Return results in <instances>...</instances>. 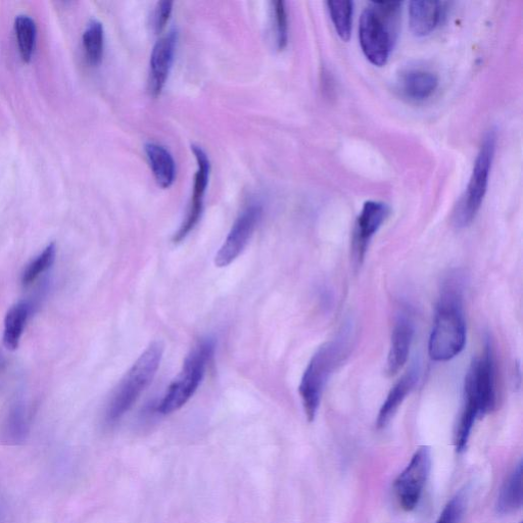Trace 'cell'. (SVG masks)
Listing matches in <instances>:
<instances>
[{
	"instance_id": "7",
	"label": "cell",
	"mask_w": 523,
	"mask_h": 523,
	"mask_svg": "<svg viewBox=\"0 0 523 523\" xmlns=\"http://www.w3.org/2000/svg\"><path fill=\"white\" fill-rule=\"evenodd\" d=\"M496 134L490 131L484 138L472 174L454 216L458 227L468 226L477 217L484 203L496 152Z\"/></svg>"
},
{
	"instance_id": "13",
	"label": "cell",
	"mask_w": 523,
	"mask_h": 523,
	"mask_svg": "<svg viewBox=\"0 0 523 523\" xmlns=\"http://www.w3.org/2000/svg\"><path fill=\"white\" fill-rule=\"evenodd\" d=\"M414 323L407 312L399 314L392 332L390 352L388 356V372L397 374L406 364L413 338Z\"/></svg>"
},
{
	"instance_id": "27",
	"label": "cell",
	"mask_w": 523,
	"mask_h": 523,
	"mask_svg": "<svg viewBox=\"0 0 523 523\" xmlns=\"http://www.w3.org/2000/svg\"><path fill=\"white\" fill-rule=\"evenodd\" d=\"M173 3L164 0L160 2L156 8L154 14V27L156 31H161L167 24L171 13H172Z\"/></svg>"
},
{
	"instance_id": "10",
	"label": "cell",
	"mask_w": 523,
	"mask_h": 523,
	"mask_svg": "<svg viewBox=\"0 0 523 523\" xmlns=\"http://www.w3.org/2000/svg\"><path fill=\"white\" fill-rule=\"evenodd\" d=\"M192 150L198 162V171L195 176L194 194L190 203L187 216L173 237V242L179 244L184 241L187 235L192 232L199 224L203 210L204 199L210 177V160L206 152L198 146H192Z\"/></svg>"
},
{
	"instance_id": "9",
	"label": "cell",
	"mask_w": 523,
	"mask_h": 523,
	"mask_svg": "<svg viewBox=\"0 0 523 523\" xmlns=\"http://www.w3.org/2000/svg\"><path fill=\"white\" fill-rule=\"evenodd\" d=\"M262 213V207L253 204L236 219L225 242L216 254L215 265L217 267H227L242 255L262 217Z\"/></svg>"
},
{
	"instance_id": "5",
	"label": "cell",
	"mask_w": 523,
	"mask_h": 523,
	"mask_svg": "<svg viewBox=\"0 0 523 523\" xmlns=\"http://www.w3.org/2000/svg\"><path fill=\"white\" fill-rule=\"evenodd\" d=\"M347 334L321 346L310 360L299 387L306 416L312 422L328 380L349 352Z\"/></svg>"
},
{
	"instance_id": "20",
	"label": "cell",
	"mask_w": 523,
	"mask_h": 523,
	"mask_svg": "<svg viewBox=\"0 0 523 523\" xmlns=\"http://www.w3.org/2000/svg\"><path fill=\"white\" fill-rule=\"evenodd\" d=\"M105 33L103 24L98 20H92L83 34V46L85 56L89 64L98 66L104 56Z\"/></svg>"
},
{
	"instance_id": "18",
	"label": "cell",
	"mask_w": 523,
	"mask_h": 523,
	"mask_svg": "<svg viewBox=\"0 0 523 523\" xmlns=\"http://www.w3.org/2000/svg\"><path fill=\"white\" fill-rule=\"evenodd\" d=\"M29 314L30 305L26 302L18 303L8 312L4 330V345L8 350L19 348Z\"/></svg>"
},
{
	"instance_id": "14",
	"label": "cell",
	"mask_w": 523,
	"mask_h": 523,
	"mask_svg": "<svg viewBox=\"0 0 523 523\" xmlns=\"http://www.w3.org/2000/svg\"><path fill=\"white\" fill-rule=\"evenodd\" d=\"M439 86V78L430 70L413 68L404 71L398 80V90L411 102L430 99Z\"/></svg>"
},
{
	"instance_id": "22",
	"label": "cell",
	"mask_w": 523,
	"mask_h": 523,
	"mask_svg": "<svg viewBox=\"0 0 523 523\" xmlns=\"http://www.w3.org/2000/svg\"><path fill=\"white\" fill-rule=\"evenodd\" d=\"M328 12L339 36L349 41L352 33L354 4L352 2H328Z\"/></svg>"
},
{
	"instance_id": "17",
	"label": "cell",
	"mask_w": 523,
	"mask_h": 523,
	"mask_svg": "<svg viewBox=\"0 0 523 523\" xmlns=\"http://www.w3.org/2000/svg\"><path fill=\"white\" fill-rule=\"evenodd\" d=\"M145 150L159 185L163 188L170 187L176 175L175 162L170 152L156 142H149Z\"/></svg>"
},
{
	"instance_id": "23",
	"label": "cell",
	"mask_w": 523,
	"mask_h": 523,
	"mask_svg": "<svg viewBox=\"0 0 523 523\" xmlns=\"http://www.w3.org/2000/svg\"><path fill=\"white\" fill-rule=\"evenodd\" d=\"M29 421L26 406L23 403L14 404L5 421V435L13 441L19 442L25 439L28 433Z\"/></svg>"
},
{
	"instance_id": "4",
	"label": "cell",
	"mask_w": 523,
	"mask_h": 523,
	"mask_svg": "<svg viewBox=\"0 0 523 523\" xmlns=\"http://www.w3.org/2000/svg\"><path fill=\"white\" fill-rule=\"evenodd\" d=\"M163 354V344L154 342L127 371L108 404L106 411L108 424L117 423L150 387L160 368Z\"/></svg>"
},
{
	"instance_id": "1",
	"label": "cell",
	"mask_w": 523,
	"mask_h": 523,
	"mask_svg": "<svg viewBox=\"0 0 523 523\" xmlns=\"http://www.w3.org/2000/svg\"><path fill=\"white\" fill-rule=\"evenodd\" d=\"M496 404L495 361L488 343L482 355L472 361L465 377L464 403L456 432L458 453L466 450L475 422L493 411Z\"/></svg>"
},
{
	"instance_id": "19",
	"label": "cell",
	"mask_w": 523,
	"mask_h": 523,
	"mask_svg": "<svg viewBox=\"0 0 523 523\" xmlns=\"http://www.w3.org/2000/svg\"><path fill=\"white\" fill-rule=\"evenodd\" d=\"M522 506V462L520 461L503 485L498 501L497 511L509 514Z\"/></svg>"
},
{
	"instance_id": "16",
	"label": "cell",
	"mask_w": 523,
	"mask_h": 523,
	"mask_svg": "<svg viewBox=\"0 0 523 523\" xmlns=\"http://www.w3.org/2000/svg\"><path fill=\"white\" fill-rule=\"evenodd\" d=\"M418 378L419 367L415 364L398 380V383L392 388L385 403L379 410L376 420L377 429L383 430L387 427L407 396L416 386Z\"/></svg>"
},
{
	"instance_id": "3",
	"label": "cell",
	"mask_w": 523,
	"mask_h": 523,
	"mask_svg": "<svg viewBox=\"0 0 523 523\" xmlns=\"http://www.w3.org/2000/svg\"><path fill=\"white\" fill-rule=\"evenodd\" d=\"M401 3H371L362 13L359 39L366 59L376 67L385 66L398 37Z\"/></svg>"
},
{
	"instance_id": "8",
	"label": "cell",
	"mask_w": 523,
	"mask_h": 523,
	"mask_svg": "<svg viewBox=\"0 0 523 523\" xmlns=\"http://www.w3.org/2000/svg\"><path fill=\"white\" fill-rule=\"evenodd\" d=\"M431 467V450L429 447H421L397 478L394 485L395 493L401 508L405 511H412L418 506Z\"/></svg>"
},
{
	"instance_id": "6",
	"label": "cell",
	"mask_w": 523,
	"mask_h": 523,
	"mask_svg": "<svg viewBox=\"0 0 523 523\" xmlns=\"http://www.w3.org/2000/svg\"><path fill=\"white\" fill-rule=\"evenodd\" d=\"M215 349V340L208 338L201 341L189 353L182 370L173 380L158 406L161 414L169 415L180 410L195 396L214 357Z\"/></svg>"
},
{
	"instance_id": "24",
	"label": "cell",
	"mask_w": 523,
	"mask_h": 523,
	"mask_svg": "<svg viewBox=\"0 0 523 523\" xmlns=\"http://www.w3.org/2000/svg\"><path fill=\"white\" fill-rule=\"evenodd\" d=\"M57 247L55 244L47 246L43 252L36 257L22 274V283L25 287L32 284L42 273L49 270L55 262Z\"/></svg>"
},
{
	"instance_id": "15",
	"label": "cell",
	"mask_w": 523,
	"mask_h": 523,
	"mask_svg": "<svg viewBox=\"0 0 523 523\" xmlns=\"http://www.w3.org/2000/svg\"><path fill=\"white\" fill-rule=\"evenodd\" d=\"M448 3L417 0L409 5V25L417 37L432 34L445 18Z\"/></svg>"
},
{
	"instance_id": "12",
	"label": "cell",
	"mask_w": 523,
	"mask_h": 523,
	"mask_svg": "<svg viewBox=\"0 0 523 523\" xmlns=\"http://www.w3.org/2000/svg\"><path fill=\"white\" fill-rule=\"evenodd\" d=\"M177 32L171 30L155 44L151 56L150 90L154 97L161 94L169 76L176 52Z\"/></svg>"
},
{
	"instance_id": "26",
	"label": "cell",
	"mask_w": 523,
	"mask_h": 523,
	"mask_svg": "<svg viewBox=\"0 0 523 523\" xmlns=\"http://www.w3.org/2000/svg\"><path fill=\"white\" fill-rule=\"evenodd\" d=\"M464 510L465 496L459 493L445 506L437 523H460Z\"/></svg>"
},
{
	"instance_id": "2",
	"label": "cell",
	"mask_w": 523,
	"mask_h": 523,
	"mask_svg": "<svg viewBox=\"0 0 523 523\" xmlns=\"http://www.w3.org/2000/svg\"><path fill=\"white\" fill-rule=\"evenodd\" d=\"M466 344V323L463 311L462 284L451 277L444 284L436 310L429 343L434 361L447 362L457 357Z\"/></svg>"
},
{
	"instance_id": "25",
	"label": "cell",
	"mask_w": 523,
	"mask_h": 523,
	"mask_svg": "<svg viewBox=\"0 0 523 523\" xmlns=\"http://www.w3.org/2000/svg\"><path fill=\"white\" fill-rule=\"evenodd\" d=\"M275 24H276V39L279 50H283L288 45L289 41V18L287 7L285 3L276 2L274 4Z\"/></svg>"
},
{
	"instance_id": "11",
	"label": "cell",
	"mask_w": 523,
	"mask_h": 523,
	"mask_svg": "<svg viewBox=\"0 0 523 523\" xmlns=\"http://www.w3.org/2000/svg\"><path fill=\"white\" fill-rule=\"evenodd\" d=\"M390 214V208L382 202H366L357 219L353 235V254L362 263L373 236L383 226Z\"/></svg>"
},
{
	"instance_id": "21",
	"label": "cell",
	"mask_w": 523,
	"mask_h": 523,
	"mask_svg": "<svg viewBox=\"0 0 523 523\" xmlns=\"http://www.w3.org/2000/svg\"><path fill=\"white\" fill-rule=\"evenodd\" d=\"M15 31L21 57L24 62L31 61L36 46L37 28L34 20L21 15L15 20Z\"/></svg>"
}]
</instances>
